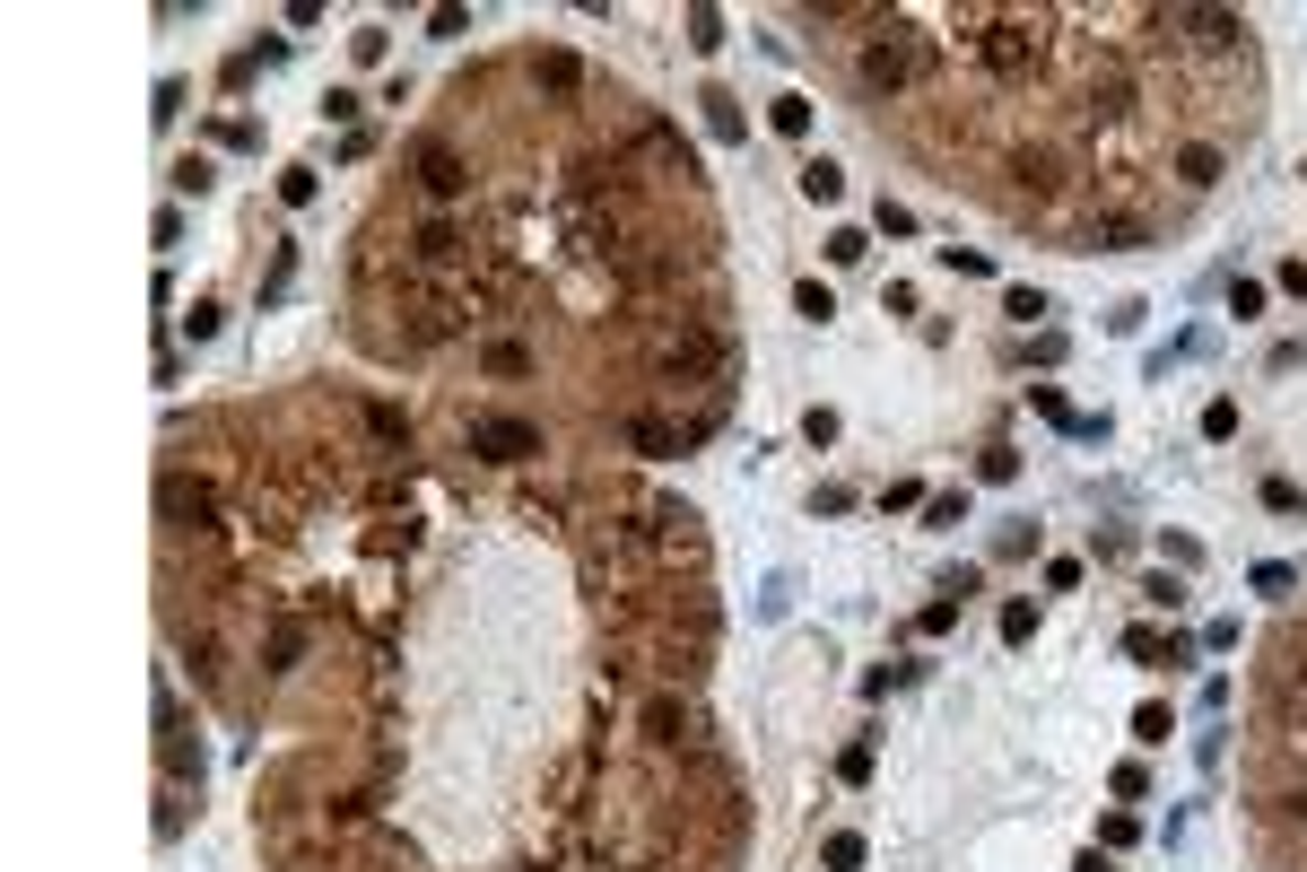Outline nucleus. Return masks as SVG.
<instances>
[{"instance_id":"1","label":"nucleus","mask_w":1307,"mask_h":872,"mask_svg":"<svg viewBox=\"0 0 1307 872\" xmlns=\"http://www.w3.org/2000/svg\"><path fill=\"white\" fill-rule=\"evenodd\" d=\"M976 62H985L994 79H1038V62H1046V18L994 9V35H976Z\"/></svg>"},{"instance_id":"2","label":"nucleus","mask_w":1307,"mask_h":872,"mask_svg":"<svg viewBox=\"0 0 1307 872\" xmlns=\"http://www.w3.org/2000/svg\"><path fill=\"white\" fill-rule=\"evenodd\" d=\"M854 70H863V88H872V97H907V88L924 79V44L889 26V35H872V44H863V62H854Z\"/></svg>"},{"instance_id":"3","label":"nucleus","mask_w":1307,"mask_h":872,"mask_svg":"<svg viewBox=\"0 0 1307 872\" xmlns=\"http://www.w3.org/2000/svg\"><path fill=\"white\" fill-rule=\"evenodd\" d=\"M472 454H488V463H532V454H541V419H523V410H479L472 419Z\"/></svg>"},{"instance_id":"4","label":"nucleus","mask_w":1307,"mask_h":872,"mask_svg":"<svg viewBox=\"0 0 1307 872\" xmlns=\"http://www.w3.org/2000/svg\"><path fill=\"white\" fill-rule=\"evenodd\" d=\"M654 367L672 375V384H698V375H715V367H723V341H715L707 323H680V332H663Z\"/></svg>"},{"instance_id":"5","label":"nucleus","mask_w":1307,"mask_h":872,"mask_svg":"<svg viewBox=\"0 0 1307 872\" xmlns=\"http://www.w3.org/2000/svg\"><path fill=\"white\" fill-rule=\"evenodd\" d=\"M157 498H166V523H175V532H192V541H210V532H219V498H210L201 481H184V472H175Z\"/></svg>"},{"instance_id":"6","label":"nucleus","mask_w":1307,"mask_h":872,"mask_svg":"<svg viewBox=\"0 0 1307 872\" xmlns=\"http://www.w3.org/2000/svg\"><path fill=\"white\" fill-rule=\"evenodd\" d=\"M419 192H428V201H463V192H472V166H463V148L428 140V148H419Z\"/></svg>"},{"instance_id":"7","label":"nucleus","mask_w":1307,"mask_h":872,"mask_svg":"<svg viewBox=\"0 0 1307 872\" xmlns=\"http://www.w3.org/2000/svg\"><path fill=\"white\" fill-rule=\"evenodd\" d=\"M1168 26H1194V44H1203V53H1229V44H1247V18H1229V9H1177Z\"/></svg>"},{"instance_id":"8","label":"nucleus","mask_w":1307,"mask_h":872,"mask_svg":"<svg viewBox=\"0 0 1307 872\" xmlns=\"http://www.w3.org/2000/svg\"><path fill=\"white\" fill-rule=\"evenodd\" d=\"M636 725H645V742H689V707H680V698H672V689H654V698H645V716H636Z\"/></svg>"},{"instance_id":"9","label":"nucleus","mask_w":1307,"mask_h":872,"mask_svg":"<svg viewBox=\"0 0 1307 872\" xmlns=\"http://www.w3.org/2000/svg\"><path fill=\"white\" fill-rule=\"evenodd\" d=\"M306 645H314V620H270V645H262V654H270V672H297Z\"/></svg>"},{"instance_id":"10","label":"nucleus","mask_w":1307,"mask_h":872,"mask_svg":"<svg viewBox=\"0 0 1307 872\" xmlns=\"http://www.w3.org/2000/svg\"><path fill=\"white\" fill-rule=\"evenodd\" d=\"M1220 166H1229V157H1220L1211 140H1186V148H1177V175H1186L1194 192H1211V184H1220Z\"/></svg>"},{"instance_id":"11","label":"nucleus","mask_w":1307,"mask_h":872,"mask_svg":"<svg viewBox=\"0 0 1307 872\" xmlns=\"http://www.w3.org/2000/svg\"><path fill=\"white\" fill-rule=\"evenodd\" d=\"M1011 175H1020V184H1029L1038 201H1046V192L1064 184V166H1055V148H1020V157H1011Z\"/></svg>"},{"instance_id":"12","label":"nucleus","mask_w":1307,"mask_h":872,"mask_svg":"<svg viewBox=\"0 0 1307 872\" xmlns=\"http://www.w3.org/2000/svg\"><path fill=\"white\" fill-rule=\"evenodd\" d=\"M410 253H419V262H428V271H445V262H454V253H463V236H454V228H445V219H428V228H419V236H410Z\"/></svg>"},{"instance_id":"13","label":"nucleus","mask_w":1307,"mask_h":872,"mask_svg":"<svg viewBox=\"0 0 1307 872\" xmlns=\"http://www.w3.org/2000/svg\"><path fill=\"white\" fill-rule=\"evenodd\" d=\"M532 70H541V79H550L558 97H576V88H585V62H576V53H541Z\"/></svg>"},{"instance_id":"14","label":"nucleus","mask_w":1307,"mask_h":872,"mask_svg":"<svg viewBox=\"0 0 1307 872\" xmlns=\"http://www.w3.org/2000/svg\"><path fill=\"white\" fill-rule=\"evenodd\" d=\"M689 445V428H672V419H636V454H680Z\"/></svg>"},{"instance_id":"15","label":"nucleus","mask_w":1307,"mask_h":872,"mask_svg":"<svg viewBox=\"0 0 1307 872\" xmlns=\"http://www.w3.org/2000/svg\"><path fill=\"white\" fill-rule=\"evenodd\" d=\"M479 367H488V375H532V350H523V341H488Z\"/></svg>"},{"instance_id":"16","label":"nucleus","mask_w":1307,"mask_h":872,"mask_svg":"<svg viewBox=\"0 0 1307 872\" xmlns=\"http://www.w3.org/2000/svg\"><path fill=\"white\" fill-rule=\"evenodd\" d=\"M366 428H375L384 445H401V454H410V419H401L392 401H366Z\"/></svg>"},{"instance_id":"17","label":"nucleus","mask_w":1307,"mask_h":872,"mask_svg":"<svg viewBox=\"0 0 1307 872\" xmlns=\"http://www.w3.org/2000/svg\"><path fill=\"white\" fill-rule=\"evenodd\" d=\"M802 192H811V201H837V192H845V166L811 157V166H802Z\"/></svg>"},{"instance_id":"18","label":"nucleus","mask_w":1307,"mask_h":872,"mask_svg":"<svg viewBox=\"0 0 1307 872\" xmlns=\"http://www.w3.org/2000/svg\"><path fill=\"white\" fill-rule=\"evenodd\" d=\"M707 131H715V140H741V131H750V123H741V106H732L723 88L707 97Z\"/></svg>"},{"instance_id":"19","label":"nucleus","mask_w":1307,"mask_h":872,"mask_svg":"<svg viewBox=\"0 0 1307 872\" xmlns=\"http://www.w3.org/2000/svg\"><path fill=\"white\" fill-rule=\"evenodd\" d=\"M314 192H323V184H314V166H288V175H279V201H288V210H306Z\"/></svg>"},{"instance_id":"20","label":"nucleus","mask_w":1307,"mask_h":872,"mask_svg":"<svg viewBox=\"0 0 1307 872\" xmlns=\"http://www.w3.org/2000/svg\"><path fill=\"white\" fill-rule=\"evenodd\" d=\"M776 131L802 140V131H811V97H776Z\"/></svg>"},{"instance_id":"21","label":"nucleus","mask_w":1307,"mask_h":872,"mask_svg":"<svg viewBox=\"0 0 1307 872\" xmlns=\"http://www.w3.org/2000/svg\"><path fill=\"white\" fill-rule=\"evenodd\" d=\"M916 628H924V637H951V628H959V594H942V603H924V620H916Z\"/></svg>"},{"instance_id":"22","label":"nucleus","mask_w":1307,"mask_h":872,"mask_svg":"<svg viewBox=\"0 0 1307 872\" xmlns=\"http://www.w3.org/2000/svg\"><path fill=\"white\" fill-rule=\"evenodd\" d=\"M794 306H802V314H811V323H829V314H837V297H829V288H820V279H802V288H794Z\"/></svg>"},{"instance_id":"23","label":"nucleus","mask_w":1307,"mask_h":872,"mask_svg":"<svg viewBox=\"0 0 1307 872\" xmlns=\"http://www.w3.org/2000/svg\"><path fill=\"white\" fill-rule=\"evenodd\" d=\"M357 114H366V97H357V88H332V97H323V123H357Z\"/></svg>"},{"instance_id":"24","label":"nucleus","mask_w":1307,"mask_h":872,"mask_svg":"<svg viewBox=\"0 0 1307 872\" xmlns=\"http://www.w3.org/2000/svg\"><path fill=\"white\" fill-rule=\"evenodd\" d=\"M689 44H698V53L723 44V18H715V9H689Z\"/></svg>"},{"instance_id":"25","label":"nucleus","mask_w":1307,"mask_h":872,"mask_svg":"<svg viewBox=\"0 0 1307 872\" xmlns=\"http://www.w3.org/2000/svg\"><path fill=\"white\" fill-rule=\"evenodd\" d=\"M854 864H863V838H854V829H837V838H829V872H854Z\"/></svg>"},{"instance_id":"26","label":"nucleus","mask_w":1307,"mask_h":872,"mask_svg":"<svg viewBox=\"0 0 1307 872\" xmlns=\"http://www.w3.org/2000/svg\"><path fill=\"white\" fill-rule=\"evenodd\" d=\"M1003 314H1011V323H1038V314H1046V297H1038V288H1011V297H1003Z\"/></svg>"},{"instance_id":"27","label":"nucleus","mask_w":1307,"mask_h":872,"mask_svg":"<svg viewBox=\"0 0 1307 872\" xmlns=\"http://www.w3.org/2000/svg\"><path fill=\"white\" fill-rule=\"evenodd\" d=\"M1229 314H1238V323L1264 314V279H1238V288H1229Z\"/></svg>"},{"instance_id":"28","label":"nucleus","mask_w":1307,"mask_h":872,"mask_svg":"<svg viewBox=\"0 0 1307 872\" xmlns=\"http://www.w3.org/2000/svg\"><path fill=\"white\" fill-rule=\"evenodd\" d=\"M1203 437H1211V445L1238 437V401H1211V410H1203Z\"/></svg>"},{"instance_id":"29","label":"nucleus","mask_w":1307,"mask_h":872,"mask_svg":"<svg viewBox=\"0 0 1307 872\" xmlns=\"http://www.w3.org/2000/svg\"><path fill=\"white\" fill-rule=\"evenodd\" d=\"M1003 637H1011V645H1029V637H1038V611H1029V603H1011V611H1003Z\"/></svg>"},{"instance_id":"30","label":"nucleus","mask_w":1307,"mask_h":872,"mask_svg":"<svg viewBox=\"0 0 1307 872\" xmlns=\"http://www.w3.org/2000/svg\"><path fill=\"white\" fill-rule=\"evenodd\" d=\"M175 192H210V157H184L175 166Z\"/></svg>"},{"instance_id":"31","label":"nucleus","mask_w":1307,"mask_h":872,"mask_svg":"<svg viewBox=\"0 0 1307 872\" xmlns=\"http://www.w3.org/2000/svg\"><path fill=\"white\" fill-rule=\"evenodd\" d=\"M184 332H192V341H210V332H219V306H210V297H201V306H184Z\"/></svg>"},{"instance_id":"32","label":"nucleus","mask_w":1307,"mask_h":872,"mask_svg":"<svg viewBox=\"0 0 1307 872\" xmlns=\"http://www.w3.org/2000/svg\"><path fill=\"white\" fill-rule=\"evenodd\" d=\"M837 776H845V785H863V776H872V742L845 750V759H837Z\"/></svg>"},{"instance_id":"33","label":"nucleus","mask_w":1307,"mask_h":872,"mask_svg":"<svg viewBox=\"0 0 1307 872\" xmlns=\"http://www.w3.org/2000/svg\"><path fill=\"white\" fill-rule=\"evenodd\" d=\"M1282 812H1291V820H1307V785H1299V794H1282Z\"/></svg>"}]
</instances>
